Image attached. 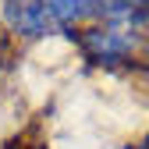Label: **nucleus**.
Masks as SVG:
<instances>
[{
    "instance_id": "1",
    "label": "nucleus",
    "mask_w": 149,
    "mask_h": 149,
    "mask_svg": "<svg viewBox=\"0 0 149 149\" xmlns=\"http://www.w3.org/2000/svg\"><path fill=\"white\" fill-rule=\"evenodd\" d=\"M82 50V61L100 71H124V68H146L142 53L149 50L146 29L135 25H89L74 36Z\"/></svg>"
},
{
    "instance_id": "2",
    "label": "nucleus",
    "mask_w": 149,
    "mask_h": 149,
    "mask_svg": "<svg viewBox=\"0 0 149 149\" xmlns=\"http://www.w3.org/2000/svg\"><path fill=\"white\" fill-rule=\"evenodd\" d=\"M0 22L14 39H25V43H43V39L57 36L43 0H4L0 4Z\"/></svg>"
},
{
    "instance_id": "3",
    "label": "nucleus",
    "mask_w": 149,
    "mask_h": 149,
    "mask_svg": "<svg viewBox=\"0 0 149 149\" xmlns=\"http://www.w3.org/2000/svg\"><path fill=\"white\" fill-rule=\"evenodd\" d=\"M0 4H4V0H0Z\"/></svg>"
}]
</instances>
